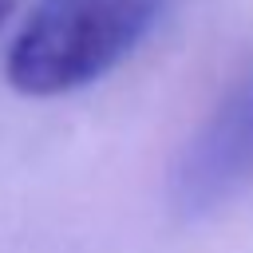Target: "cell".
Here are the masks:
<instances>
[{
    "mask_svg": "<svg viewBox=\"0 0 253 253\" xmlns=\"http://www.w3.org/2000/svg\"><path fill=\"white\" fill-rule=\"evenodd\" d=\"M166 0H40L8 47V83L51 99L119 67L158 24Z\"/></svg>",
    "mask_w": 253,
    "mask_h": 253,
    "instance_id": "6da1fadb",
    "label": "cell"
},
{
    "mask_svg": "<svg viewBox=\"0 0 253 253\" xmlns=\"http://www.w3.org/2000/svg\"><path fill=\"white\" fill-rule=\"evenodd\" d=\"M253 182V75H245L198 126L174 166L170 194L178 210L198 213Z\"/></svg>",
    "mask_w": 253,
    "mask_h": 253,
    "instance_id": "7a4b0ae2",
    "label": "cell"
},
{
    "mask_svg": "<svg viewBox=\"0 0 253 253\" xmlns=\"http://www.w3.org/2000/svg\"><path fill=\"white\" fill-rule=\"evenodd\" d=\"M12 8H16V0H0V28L8 24V16H12Z\"/></svg>",
    "mask_w": 253,
    "mask_h": 253,
    "instance_id": "3957f363",
    "label": "cell"
}]
</instances>
